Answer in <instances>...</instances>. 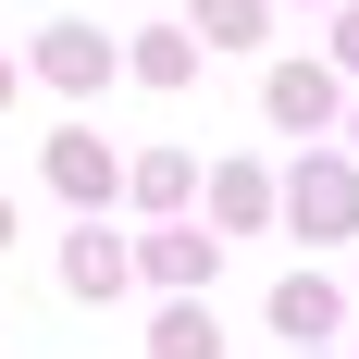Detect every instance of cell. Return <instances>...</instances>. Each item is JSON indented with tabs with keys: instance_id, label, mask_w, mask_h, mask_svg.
<instances>
[{
	"instance_id": "obj_3",
	"label": "cell",
	"mask_w": 359,
	"mask_h": 359,
	"mask_svg": "<svg viewBox=\"0 0 359 359\" xmlns=\"http://www.w3.org/2000/svg\"><path fill=\"white\" fill-rule=\"evenodd\" d=\"M137 273H149V285H161V297H198V285H211V273H223V236H198V223H161V236H149V248H137Z\"/></svg>"
},
{
	"instance_id": "obj_13",
	"label": "cell",
	"mask_w": 359,
	"mask_h": 359,
	"mask_svg": "<svg viewBox=\"0 0 359 359\" xmlns=\"http://www.w3.org/2000/svg\"><path fill=\"white\" fill-rule=\"evenodd\" d=\"M334 62L359 74V0H334Z\"/></svg>"
},
{
	"instance_id": "obj_12",
	"label": "cell",
	"mask_w": 359,
	"mask_h": 359,
	"mask_svg": "<svg viewBox=\"0 0 359 359\" xmlns=\"http://www.w3.org/2000/svg\"><path fill=\"white\" fill-rule=\"evenodd\" d=\"M273 0H186V37H223V50H260Z\"/></svg>"
},
{
	"instance_id": "obj_17",
	"label": "cell",
	"mask_w": 359,
	"mask_h": 359,
	"mask_svg": "<svg viewBox=\"0 0 359 359\" xmlns=\"http://www.w3.org/2000/svg\"><path fill=\"white\" fill-rule=\"evenodd\" d=\"M323 13H334V0H323Z\"/></svg>"
},
{
	"instance_id": "obj_1",
	"label": "cell",
	"mask_w": 359,
	"mask_h": 359,
	"mask_svg": "<svg viewBox=\"0 0 359 359\" xmlns=\"http://www.w3.org/2000/svg\"><path fill=\"white\" fill-rule=\"evenodd\" d=\"M285 223L310 236V248L359 236V161H297V174H285Z\"/></svg>"
},
{
	"instance_id": "obj_9",
	"label": "cell",
	"mask_w": 359,
	"mask_h": 359,
	"mask_svg": "<svg viewBox=\"0 0 359 359\" xmlns=\"http://www.w3.org/2000/svg\"><path fill=\"white\" fill-rule=\"evenodd\" d=\"M273 223V174L260 161H211V236H260Z\"/></svg>"
},
{
	"instance_id": "obj_18",
	"label": "cell",
	"mask_w": 359,
	"mask_h": 359,
	"mask_svg": "<svg viewBox=\"0 0 359 359\" xmlns=\"http://www.w3.org/2000/svg\"><path fill=\"white\" fill-rule=\"evenodd\" d=\"M347 359H359V347H347Z\"/></svg>"
},
{
	"instance_id": "obj_8",
	"label": "cell",
	"mask_w": 359,
	"mask_h": 359,
	"mask_svg": "<svg viewBox=\"0 0 359 359\" xmlns=\"http://www.w3.org/2000/svg\"><path fill=\"white\" fill-rule=\"evenodd\" d=\"M334 323H347V297H334L323 273H285V285H273V334H285V347H334Z\"/></svg>"
},
{
	"instance_id": "obj_4",
	"label": "cell",
	"mask_w": 359,
	"mask_h": 359,
	"mask_svg": "<svg viewBox=\"0 0 359 359\" xmlns=\"http://www.w3.org/2000/svg\"><path fill=\"white\" fill-rule=\"evenodd\" d=\"M50 186H62L74 211H111L124 161H111V137H100V124H62V137H50Z\"/></svg>"
},
{
	"instance_id": "obj_15",
	"label": "cell",
	"mask_w": 359,
	"mask_h": 359,
	"mask_svg": "<svg viewBox=\"0 0 359 359\" xmlns=\"http://www.w3.org/2000/svg\"><path fill=\"white\" fill-rule=\"evenodd\" d=\"M0 100H13V62H0Z\"/></svg>"
},
{
	"instance_id": "obj_5",
	"label": "cell",
	"mask_w": 359,
	"mask_h": 359,
	"mask_svg": "<svg viewBox=\"0 0 359 359\" xmlns=\"http://www.w3.org/2000/svg\"><path fill=\"white\" fill-rule=\"evenodd\" d=\"M111 62H124V50H111L100 25H50V37H37V74H50L62 100H100V87H111Z\"/></svg>"
},
{
	"instance_id": "obj_6",
	"label": "cell",
	"mask_w": 359,
	"mask_h": 359,
	"mask_svg": "<svg viewBox=\"0 0 359 359\" xmlns=\"http://www.w3.org/2000/svg\"><path fill=\"white\" fill-rule=\"evenodd\" d=\"M334 100H347V87H334V62H273V87H260V111H273L285 137H323Z\"/></svg>"
},
{
	"instance_id": "obj_16",
	"label": "cell",
	"mask_w": 359,
	"mask_h": 359,
	"mask_svg": "<svg viewBox=\"0 0 359 359\" xmlns=\"http://www.w3.org/2000/svg\"><path fill=\"white\" fill-rule=\"evenodd\" d=\"M297 359H334V347H297Z\"/></svg>"
},
{
	"instance_id": "obj_2",
	"label": "cell",
	"mask_w": 359,
	"mask_h": 359,
	"mask_svg": "<svg viewBox=\"0 0 359 359\" xmlns=\"http://www.w3.org/2000/svg\"><path fill=\"white\" fill-rule=\"evenodd\" d=\"M124 285H137V248L87 211V223L62 236V297H87V310H100V297H124Z\"/></svg>"
},
{
	"instance_id": "obj_11",
	"label": "cell",
	"mask_w": 359,
	"mask_h": 359,
	"mask_svg": "<svg viewBox=\"0 0 359 359\" xmlns=\"http://www.w3.org/2000/svg\"><path fill=\"white\" fill-rule=\"evenodd\" d=\"M124 74H137V87H186V74H198V37H186V25H149L137 50H124Z\"/></svg>"
},
{
	"instance_id": "obj_10",
	"label": "cell",
	"mask_w": 359,
	"mask_h": 359,
	"mask_svg": "<svg viewBox=\"0 0 359 359\" xmlns=\"http://www.w3.org/2000/svg\"><path fill=\"white\" fill-rule=\"evenodd\" d=\"M149 359H223V310H198V297H174V310L149 323Z\"/></svg>"
},
{
	"instance_id": "obj_7",
	"label": "cell",
	"mask_w": 359,
	"mask_h": 359,
	"mask_svg": "<svg viewBox=\"0 0 359 359\" xmlns=\"http://www.w3.org/2000/svg\"><path fill=\"white\" fill-rule=\"evenodd\" d=\"M124 198H137L149 223H174L186 198H198V149H137V161H124Z\"/></svg>"
},
{
	"instance_id": "obj_14",
	"label": "cell",
	"mask_w": 359,
	"mask_h": 359,
	"mask_svg": "<svg viewBox=\"0 0 359 359\" xmlns=\"http://www.w3.org/2000/svg\"><path fill=\"white\" fill-rule=\"evenodd\" d=\"M0 248H13V198H0Z\"/></svg>"
}]
</instances>
